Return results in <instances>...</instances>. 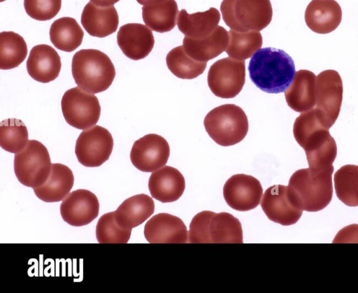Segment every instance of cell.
<instances>
[{"label": "cell", "mask_w": 358, "mask_h": 293, "mask_svg": "<svg viewBox=\"0 0 358 293\" xmlns=\"http://www.w3.org/2000/svg\"><path fill=\"white\" fill-rule=\"evenodd\" d=\"M203 124L209 136L218 145L237 144L248 131V120L239 106L228 103L212 109L206 115Z\"/></svg>", "instance_id": "cell-6"}, {"label": "cell", "mask_w": 358, "mask_h": 293, "mask_svg": "<svg viewBox=\"0 0 358 293\" xmlns=\"http://www.w3.org/2000/svg\"><path fill=\"white\" fill-rule=\"evenodd\" d=\"M343 92L342 79L336 71L325 70L316 76L315 108L329 129L339 115Z\"/></svg>", "instance_id": "cell-11"}, {"label": "cell", "mask_w": 358, "mask_h": 293, "mask_svg": "<svg viewBox=\"0 0 358 293\" xmlns=\"http://www.w3.org/2000/svg\"><path fill=\"white\" fill-rule=\"evenodd\" d=\"M191 243H242L243 231L240 221L222 212L204 210L197 213L189 224Z\"/></svg>", "instance_id": "cell-5"}, {"label": "cell", "mask_w": 358, "mask_h": 293, "mask_svg": "<svg viewBox=\"0 0 358 293\" xmlns=\"http://www.w3.org/2000/svg\"><path fill=\"white\" fill-rule=\"evenodd\" d=\"M81 24L90 36L104 38L116 31L119 17L113 6H100L90 1L82 12Z\"/></svg>", "instance_id": "cell-23"}, {"label": "cell", "mask_w": 358, "mask_h": 293, "mask_svg": "<svg viewBox=\"0 0 358 293\" xmlns=\"http://www.w3.org/2000/svg\"><path fill=\"white\" fill-rule=\"evenodd\" d=\"M155 203L147 194H140L124 200L114 211L115 221L124 229H131L144 222L154 213Z\"/></svg>", "instance_id": "cell-25"}, {"label": "cell", "mask_w": 358, "mask_h": 293, "mask_svg": "<svg viewBox=\"0 0 358 293\" xmlns=\"http://www.w3.org/2000/svg\"><path fill=\"white\" fill-rule=\"evenodd\" d=\"M342 10L335 0H312L305 11V21L317 34H329L340 24Z\"/></svg>", "instance_id": "cell-21"}, {"label": "cell", "mask_w": 358, "mask_h": 293, "mask_svg": "<svg viewBox=\"0 0 358 293\" xmlns=\"http://www.w3.org/2000/svg\"><path fill=\"white\" fill-rule=\"evenodd\" d=\"M229 42V33L217 26L209 36L202 38L185 36L182 46L188 55L199 62H208L225 51Z\"/></svg>", "instance_id": "cell-24"}, {"label": "cell", "mask_w": 358, "mask_h": 293, "mask_svg": "<svg viewBox=\"0 0 358 293\" xmlns=\"http://www.w3.org/2000/svg\"><path fill=\"white\" fill-rule=\"evenodd\" d=\"M61 107L66 122L73 127L82 130L94 125L101 114L97 97L78 86L64 92Z\"/></svg>", "instance_id": "cell-9"}, {"label": "cell", "mask_w": 358, "mask_h": 293, "mask_svg": "<svg viewBox=\"0 0 358 293\" xmlns=\"http://www.w3.org/2000/svg\"><path fill=\"white\" fill-rule=\"evenodd\" d=\"M117 42L126 57L136 61L150 54L155 45V38L148 26L129 23L119 29Z\"/></svg>", "instance_id": "cell-18"}, {"label": "cell", "mask_w": 358, "mask_h": 293, "mask_svg": "<svg viewBox=\"0 0 358 293\" xmlns=\"http://www.w3.org/2000/svg\"><path fill=\"white\" fill-rule=\"evenodd\" d=\"M333 165L320 169H302L289 178L288 187L299 206L308 212L327 207L332 199Z\"/></svg>", "instance_id": "cell-3"}, {"label": "cell", "mask_w": 358, "mask_h": 293, "mask_svg": "<svg viewBox=\"0 0 358 293\" xmlns=\"http://www.w3.org/2000/svg\"><path fill=\"white\" fill-rule=\"evenodd\" d=\"M28 130L19 119L8 118L0 123V145L11 153L21 151L28 143Z\"/></svg>", "instance_id": "cell-34"}, {"label": "cell", "mask_w": 358, "mask_h": 293, "mask_svg": "<svg viewBox=\"0 0 358 293\" xmlns=\"http://www.w3.org/2000/svg\"><path fill=\"white\" fill-rule=\"evenodd\" d=\"M148 188L152 198L162 203L173 202L182 195L185 180L178 169L165 166L151 174Z\"/></svg>", "instance_id": "cell-19"}, {"label": "cell", "mask_w": 358, "mask_h": 293, "mask_svg": "<svg viewBox=\"0 0 358 293\" xmlns=\"http://www.w3.org/2000/svg\"><path fill=\"white\" fill-rule=\"evenodd\" d=\"M169 155L170 148L166 140L158 134H149L134 142L130 159L137 169L154 172L166 164Z\"/></svg>", "instance_id": "cell-14"}, {"label": "cell", "mask_w": 358, "mask_h": 293, "mask_svg": "<svg viewBox=\"0 0 358 293\" xmlns=\"http://www.w3.org/2000/svg\"><path fill=\"white\" fill-rule=\"evenodd\" d=\"M62 6V0H24V7L31 18L46 21L55 17Z\"/></svg>", "instance_id": "cell-36"}, {"label": "cell", "mask_w": 358, "mask_h": 293, "mask_svg": "<svg viewBox=\"0 0 358 293\" xmlns=\"http://www.w3.org/2000/svg\"><path fill=\"white\" fill-rule=\"evenodd\" d=\"M52 169L46 147L36 140H30L14 157V172L18 181L31 188L42 185Z\"/></svg>", "instance_id": "cell-8"}, {"label": "cell", "mask_w": 358, "mask_h": 293, "mask_svg": "<svg viewBox=\"0 0 358 293\" xmlns=\"http://www.w3.org/2000/svg\"><path fill=\"white\" fill-rule=\"evenodd\" d=\"M144 236L150 243H185L189 241L182 220L165 213L154 215L146 222Z\"/></svg>", "instance_id": "cell-17"}, {"label": "cell", "mask_w": 358, "mask_h": 293, "mask_svg": "<svg viewBox=\"0 0 358 293\" xmlns=\"http://www.w3.org/2000/svg\"><path fill=\"white\" fill-rule=\"evenodd\" d=\"M316 76L310 71L301 69L295 73L293 80L285 91L288 106L303 113L315 106Z\"/></svg>", "instance_id": "cell-22"}, {"label": "cell", "mask_w": 358, "mask_h": 293, "mask_svg": "<svg viewBox=\"0 0 358 293\" xmlns=\"http://www.w3.org/2000/svg\"><path fill=\"white\" fill-rule=\"evenodd\" d=\"M73 183L72 171L64 164L56 163L52 164L47 180L33 190L36 196L41 201L47 203L58 202L70 193Z\"/></svg>", "instance_id": "cell-26"}, {"label": "cell", "mask_w": 358, "mask_h": 293, "mask_svg": "<svg viewBox=\"0 0 358 293\" xmlns=\"http://www.w3.org/2000/svg\"><path fill=\"white\" fill-rule=\"evenodd\" d=\"M261 206L270 220L284 226L295 224L303 213L288 186L282 185L269 187L265 191Z\"/></svg>", "instance_id": "cell-13"}, {"label": "cell", "mask_w": 358, "mask_h": 293, "mask_svg": "<svg viewBox=\"0 0 358 293\" xmlns=\"http://www.w3.org/2000/svg\"><path fill=\"white\" fill-rule=\"evenodd\" d=\"M248 71L255 85L270 94L285 92L296 73L292 58L284 50L271 47L260 48L252 56Z\"/></svg>", "instance_id": "cell-2"}, {"label": "cell", "mask_w": 358, "mask_h": 293, "mask_svg": "<svg viewBox=\"0 0 358 293\" xmlns=\"http://www.w3.org/2000/svg\"><path fill=\"white\" fill-rule=\"evenodd\" d=\"M220 20V12L215 8L192 14H189L185 9H182L178 13L177 25L185 36L193 38H202L215 31Z\"/></svg>", "instance_id": "cell-27"}, {"label": "cell", "mask_w": 358, "mask_h": 293, "mask_svg": "<svg viewBox=\"0 0 358 293\" xmlns=\"http://www.w3.org/2000/svg\"><path fill=\"white\" fill-rule=\"evenodd\" d=\"M178 8L175 0H164L144 5L142 17L145 24L152 31L164 33L176 24Z\"/></svg>", "instance_id": "cell-28"}, {"label": "cell", "mask_w": 358, "mask_h": 293, "mask_svg": "<svg viewBox=\"0 0 358 293\" xmlns=\"http://www.w3.org/2000/svg\"><path fill=\"white\" fill-rule=\"evenodd\" d=\"M337 197L348 206H358V166L347 164L337 170L334 177Z\"/></svg>", "instance_id": "cell-33"}, {"label": "cell", "mask_w": 358, "mask_h": 293, "mask_svg": "<svg viewBox=\"0 0 358 293\" xmlns=\"http://www.w3.org/2000/svg\"><path fill=\"white\" fill-rule=\"evenodd\" d=\"M136 1L138 3L144 6L146 4L155 3V2H158V1H164V0H136Z\"/></svg>", "instance_id": "cell-39"}, {"label": "cell", "mask_w": 358, "mask_h": 293, "mask_svg": "<svg viewBox=\"0 0 358 293\" xmlns=\"http://www.w3.org/2000/svg\"><path fill=\"white\" fill-rule=\"evenodd\" d=\"M96 196L87 190L80 189L69 193L60 205V213L67 224L81 227L92 222L99 215Z\"/></svg>", "instance_id": "cell-16"}, {"label": "cell", "mask_w": 358, "mask_h": 293, "mask_svg": "<svg viewBox=\"0 0 358 293\" xmlns=\"http://www.w3.org/2000/svg\"><path fill=\"white\" fill-rule=\"evenodd\" d=\"M3 1H5V0H0L1 2Z\"/></svg>", "instance_id": "cell-40"}, {"label": "cell", "mask_w": 358, "mask_h": 293, "mask_svg": "<svg viewBox=\"0 0 358 293\" xmlns=\"http://www.w3.org/2000/svg\"><path fill=\"white\" fill-rule=\"evenodd\" d=\"M225 52L234 59L245 60L251 57L262 45V36L257 31H237L230 29Z\"/></svg>", "instance_id": "cell-31"}, {"label": "cell", "mask_w": 358, "mask_h": 293, "mask_svg": "<svg viewBox=\"0 0 358 293\" xmlns=\"http://www.w3.org/2000/svg\"><path fill=\"white\" fill-rule=\"evenodd\" d=\"M263 189L255 177L243 173L231 176L223 187V196L227 203L238 211L255 208L261 201Z\"/></svg>", "instance_id": "cell-15"}, {"label": "cell", "mask_w": 358, "mask_h": 293, "mask_svg": "<svg viewBox=\"0 0 358 293\" xmlns=\"http://www.w3.org/2000/svg\"><path fill=\"white\" fill-rule=\"evenodd\" d=\"M27 55V43L22 36L13 31L0 34V69L17 67Z\"/></svg>", "instance_id": "cell-30"}, {"label": "cell", "mask_w": 358, "mask_h": 293, "mask_svg": "<svg viewBox=\"0 0 358 293\" xmlns=\"http://www.w3.org/2000/svg\"><path fill=\"white\" fill-rule=\"evenodd\" d=\"M334 243L358 242V224H352L341 230Z\"/></svg>", "instance_id": "cell-37"}, {"label": "cell", "mask_w": 358, "mask_h": 293, "mask_svg": "<svg viewBox=\"0 0 358 293\" xmlns=\"http://www.w3.org/2000/svg\"><path fill=\"white\" fill-rule=\"evenodd\" d=\"M131 229L119 227L115 221L114 211L103 214L96 226V237L99 243H127Z\"/></svg>", "instance_id": "cell-35"}, {"label": "cell", "mask_w": 358, "mask_h": 293, "mask_svg": "<svg viewBox=\"0 0 358 293\" xmlns=\"http://www.w3.org/2000/svg\"><path fill=\"white\" fill-rule=\"evenodd\" d=\"M120 0H90L93 3L100 6H113Z\"/></svg>", "instance_id": "cell-38"}, {"label": "cell", "mask_w": 358, "mask_h": 293, "mask_svg": "<svg viewBox=\"0 0 358 293\" xmlns=\"http://www.w3.org/2000/svg\"><path fill=\"white\" fill-rule=\"evenodd\" d=\"M71 71L77 85L93 94L106 90L115 76V69L109 57L95 49L76 52L72 59Z\"/></svg>", "instance_id": "cell-4"}, {"label": "cell", "mask_w": 358, "mask_h": 293, "mask_svg": "<svg viewBox=\"0 0 358 293\" xmlns=\"http://www.w3.org/2000/svg\"><path fill=\"white\" fill-rule=\"evenodd\" d=\"M113 138L106 128L95 125L83 130L77 138L75 154L78 162L86 167H98L110 157Z\"/></svg>", "instance_id": "cell-12"}, {"label": "cell", "mask_w": 358, "mask_h": 293, "mask_svg": "<svg viewBox=\"0 0 358 293\" xmlns=\"http://www.w3.org/2000/svg\"><path fill=\"white\" fill-rule=\"evenodd\" d=\"M84 33L77 21L63 17L54 21L50 29V41L57 49L72 52L82 43Z\"/></svg>", "instance_id": "cell-29"}, {"label": "cell", "mask_w": 358, "mask_h": 293, "mask_svg": "<svg viewBox=\"0 0 358 293\" xmlns=\"http://www.w3.org/2000/svg\"><path fill=\"white\" fill-rule=\"evenodd\" d=\"M293 134L306 152L309 168L320 169L332 165L337 155L336 143L315 108L296 118Z\"/></svg>", "instance_id": "cell-1"}, {"label": "cell", "mask_w": 358, "mask_h": 293, "mask_svg": "<svg viewBox=\"0 0 358 293\" xmlns=\"http://www.w3.org/2000/svg\"><path fill=\"white\" fill-rule=\"evenodd\" d=\"M245 81L244 60L226 57L213 63L208 73V85L210 91L223 99L236 97Z\"/></svg>", "instance_id": "cell-10"}, {"label": "cell", "mask_w": 358, "mask_h": 293, "mask_svg": "<svg viewBox=\"0 0 358 293\" xmlns=\"http://www.w3.org/2000/svg\"><path fill=\"white\" fill-rule=\"evenodd\" d=\"M220 10L225 24L237 31H261L273 15L270 0H223Z\"/></svg>", "instance_id": "cell-7"}, {"label": "cell", "mask_w": 358, "mask_h": 293, "mask_svg": "<svg viewBox=\"0 0 358 293\" xmlns=\"http://www.w3.org/2000/svg\"><path fill=\"white\" fill-rule=\"evenodd\" d=\"M62 67L61 59L57 52L45 44L32 48L27 61L29 75L35 80L48 83L55 80Z\"/></svg>", "instance_id": "cell-20"}, {"label": "cell", "mask_w": 358, "mask_h": 293, "mask_svg": "<svg viewBox=\"0 0 358 293\" xmlns=\"http://www.w3.org/2000/svg\"><path fill=\"white\" fill-rule=\"evenodd\" d=\"M166 62L170 71L182 79H193L198 77L203 73L207 65V62H199L188 55L182 45L169 51Z\"/></svg>", "instance_id": "cell-32"}]
</instances>
